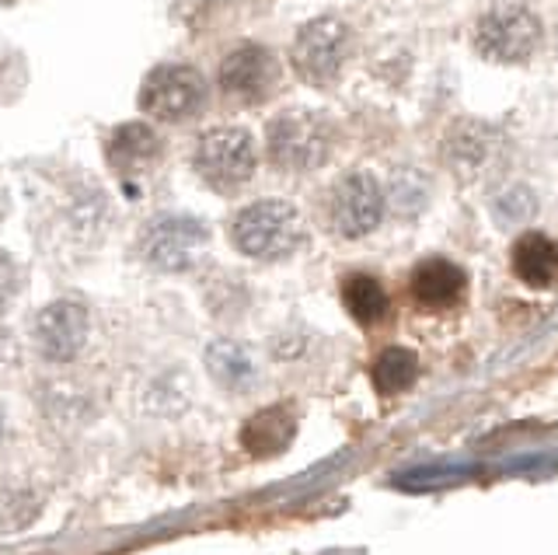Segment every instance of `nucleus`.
Returning a JSON list of instances; mask_svg holds the SVG:
<instances>
[{
    "label": "nucleus",
    "mask_w": 558,
    "mask_h": 555,
    "mask_svg": "<svg viewBox=\"0 0 558 555\" xmlns=\"http://www.w3.org/2000/svg\"><path fill=\"white\" fill-rule=\"evenodd\" d=\"M304 238V220L296 206L287 200H258L234 217L231 241L241 255L262 258V263H276L296 252Z\"/></svg>",
    "instance_id": "nucleus-1"
},
{
    "label": "nucleus",
    "mask_w": 558,
    "mask_h": 555,
    "mask_svg": "<svg viewBox=\"0 0 558 555\" xmlns=\"http://www.w3.org/2000/svg\"><path fill=\"white\" fill-rule=\"evenodd\" d=\"M255 141L248 130L241 126H217L199 136L192 165H196L199 179L217 189V193H234L255 176Z\"/></svg>",
    "instance_id": "nucleus-2"
},
{
    "label": "nucleus",
    "mask_w": 558,
    "mask_h": 555,
    "mask_svg": "<svg viewBox=\"0 0 558 555\" xmlns=\"http://www.w3.org/2000/svg\"><path fill=\"white\" fill-rule=\"evenodd\" d=\"M345 57H349V25L331 19V14L307 22L296 32L290 49V63L296 77L304 84H314V88H328L342 74Z\"/></svg>",
    "instance_id": "nucleus-3"
},
{
    "label": "nucleus",
    "mask_w": 558,
    "mask_h": 555,
    "mask_svg": "<svg viewBox=\"0 0 558 555\" xmlns=\"http://www.w3.org/2000/svg\"><path fill=\"white\" fill-rule=\"evenodd\" d=\"M331 126L314 112H283L269 126V158L283 171H311L328 161Z\"/></svg>",
    "instance_id": "nucleus-4"
},
{
    "label": "nucleus",
    "mask_w": 558,
    "mask_h": 555,
    "mask_svg": "<svg viewBox=\"0 0 558 555\" xmlns=\"http://www.w3.org/2000/svg\"><path fill=\"white\" fill-rule=\"evenodd\" d=\"M206 106V77L196 67L185 63H165L147 74L140 84V109L150 119H165V123H182V119L196 116Z\"/></svg>",
    "instance_id": "nucleus-5"
},
{
    "label": "nucleus",
    "mask_w": 558,
    "mask_h": 555,
    "mask_svg": "<svg viewBox=\"0 0 558 555\" xmlns=\"http://www.w3.org/2000/svg\"><path fill=\"white\" fill-rule=\"evenodd\" d=\"M209 231L196 217H157L140 238V255L161 273H185L206 252Z\"/></svg>",
    "instance_id": "nucleus-6"
},
{
    "label": "nucleus",
    "mask_w": 558,
    "mask_h": 555,
    "mask_svg": "<svg viewBox=\"0 0 558 555\" xmlns=\"http://www.w3.org/2000/svg\"><path fill=\"white\" fill-rule=\"evenodd\" d=\"M478 53L493 63H527L541 43V22L531 8H499L478 22Z\"/></svg>",
    "instance_id": "nucleus-7"
},
{
    "label": "nucleus",
    "mask_w": 558,
    "mask_h": 555,
    "mask_svg": "<svg viewBox=\"0 0 558 555\" xmlns=\"http://www.w3.org/2000/svg\"><path fill=\"white\" fill-rule=\"evenodd\" d=\"M328 214H331V228L342 238H363L377 231V224L384 220L380 182L366 176V171H353V176L336 185Z\"/></svg>",
    "instance_id": "nucleus-8"
},
{
    "label": "nucleus",
    "mask_w": 558,
    "mask_h": 555,
    "mask_svg": "<svg viewBox=\"0 0 558 555\" xmlns=\"http://www.w3.org/2000/svg\"><path fill=\"white\" fill-rule=\"evenodd\" d=\"M87 342V311L77 301H52L35 318V346L49 363H70Z\"/></svg>",
    "instance_id": "nucleus-9"
},
{
    "label": "nucleus",
    "mask_w": 558,
    "mask_h": 555,
    "mask_svg": "<svg viewBox=\"0 0 558 555\" xmlns=\"http://www.w3.org/2000/svg\"><path fill=\"white\" fill-rule=\"evenodd\" d=\"M276 84V60L266 46H238L220 63V88L234 98L258 101Z\"/></svg>",
    "instance_id": "nucleus-10"
},
{
    "label": "nucleus",
    "mask_w": 558,
    "mask_h": 555,
    "mask_svg": "<svg viewBox=\"0 0 558 555\" xmlns=\"http://www.w3.org/2000/svg\"><path fill=\"white\" fill-rule=\"evenodd\" d=\"M296 420L287 406H269L255 412L248 423L241 426V444L252 458H276L293 444Z\"/></svg>",
    "instance_id": "nucleus-11"
},
{
    "label": "nucleus",
    "mask_w": 558,
    "mask_h": 555,
    "mask_svg": "<svg viewBox=\"0 0 558 555\" xmlns=\"http://www.w3.org/2000/svg\"><path fill=\"white\" fill-rule=\"evenodd\" d=\"M464 269L447 263V258H426L412 273V293L418 304L426 307H450L461 301L464 293Z\"/></svg>",
    "instance_id": "nucleus-12"
},
{
    "label": "nucleus",
    "mask_w": 558,
    "mask_h": 555,
    "mask_svg": "<svg viewBox=\"0 0 558 555\" xmlns=\"http://www.w3.org/2000/svg\"><path fill=\"white\" fill-rule=\"evenodd\" d=\"M513 273L527 287H548L558 276V245L541 231H527L513 245Z\"/></svg>",
    "instance_id": "nucleus-13"
},
{
    "label": "nucleus",
    "mask_w": 558,
    "mask_h": 555,
    "mask_svg": "<svg viewBox=\"0 0 558 555\" xmlns=\"http://www.w3.org/2000/svg\"><path fill=\"white\" fill-rule=\"evenodd\" d=\"M206 371L214 374L220 388L248 391L255 381V360L241 342L217 339V342H209V350H206Z\"/></svg>",
    "instance_id": "nucleus-14"
},
{
    "label": "nucleus",
    "mask_w": 558,
    "mask_h": 555,
    "mask_svg": "<svg viewBox=\"0 0 558 555\" xmlns=\"http://www.w3.org/2000/svg\"><path fill=\"white\" fill-rule=\"evenodd\" d=\"M161 154V141L147 123H126L109 136V161L116 168H144Z\"/></svg>",
    "instance_id": "nucleus-15"
},
{
    "label": "nucleus",
    "mask_w": 558,
    "mask_h": 555,
    "mask_svg": "<svg viewBox=\"0 0 558 555\" xmlns=\"http://www.w3.org/2000/svg\"><path fill=\"white\" fill-rule=\"evenodd\" d=\"M342 301L349 307V315H353L360 325H377L384 315H388V293H384V287L366 273L349 276L342 283Z\"/></svg>",
    "instance_id": "nucleus-16"
},
{
    "label": "nucleus",
    "mask_w": 558,
    "mask_h": 555,
    "mask_svg": "<svg viewBox=\"0 0 558 555\" xmlns=\"http://www.w3.org/2000/svg\"><path fill=\"white\" fill-rule=\"evenodd\" d=\"M374 385L377 391L384 395H395V391H405L412 381L418 377V357L405 346H391V350H384L377 360H374Z\"/></svg>",
    "instance_id": "nucleus-17"
},
{
    "label": "nucleus",
    "mask_w": 558,
    "mask_h": 555,
    "mask_svg": "<svg viewBox=\"0 0 558 555\" xmlns=\"http://www.w3.org/2000/svg\"><path fill=\"white\" fill-rule=\"evenodd\" d=\"M493 150V133L478 123H461L447 136V161L461 168H478Z\"/></svg>",
    "instance_id": "nucleus-18"
},
{
    "label": "nucleus",
    "mask_w": 558,
    "mask_h": 555,
    "mask_svg": "<svg viewBox=\"0 0 558 555\" xmlns=\"http://www.w3.org/2000/svg\"><path fill=\"white\" fill-rule=\"evenodd\" d=\"M17 293V269L11 258L0 252V311H4Z\"/></svg>",
    "instance_id": "nucleus-19"
},
{
    "label": "nucleus",
    "mask_w": 558,
    "mask_h": 555,
    "mask_svg": "<svg viewBox=\"0 0 558 555\" xmlns=\"http://www.w3.org/2000/svg\"><path fill=\"white\" fill-rule=\"evenodd\" d=\"M0 363H4V353H0Z\"/></svg>",
    "instance_id": "nucleus-20"
}]
</instances>
